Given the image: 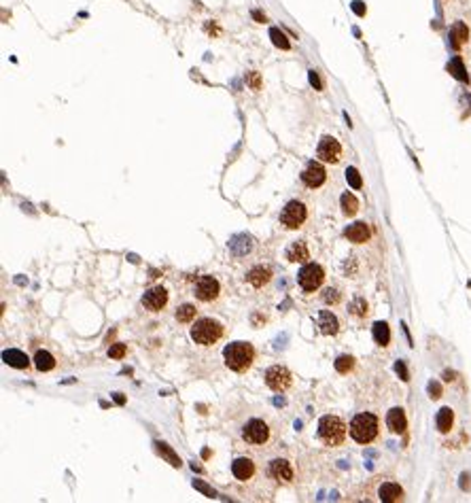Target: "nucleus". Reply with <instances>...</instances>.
<instances>
[{"label": "nucleus", "mask_w": 471, "mask_h": 503, "mask_svg": "<svg viewBox=\"0 0 471 503\" xmlns=\"http://www.w3.org/2000/svg\"><path fill=\"white\" fill-rule=\"evenodd\" d=\"M350 314H354V317H365L367 314V302L363 298H354L350 302Z\"/></svg>", "instance_id": "nucleus-34"}, {"label": "nucleus", "mask_w": 471, "mask_h": 503, "mask_svg": "<svg viewBox=\"0 0 471 503\" xmlns=\"http://www.w3.org/2000/svg\"><path fill=\"white\" fill-rule=\"evenodd\" d=\"M448 70L452 73V77L454 79H458V81H463V83H467L469 81V77H467V70H465V66H463V60L460 58H454L448 64Z\"/></svg>", "instance_id": "nucleus-29"}, {"label": "nucleus", "mask_w": 471, "mask_h": 503, "mask_svg": "<svg viewBox=\"0 0 471 503\" xmlns=\"http://www.w3.org/2000/svg\"><path fill=\"white\" fill-rule=\"evenodd\" d=\"M325 283V270L318 264H306L297 274V285L306 293H314L321 289V285Z\"/></svg>", "instance_id": "nucleus-10"}, {"label": "nucleus", "mask_w": 471, "mask_h": 503, "mask_svg": "<svg viewBox=\"0 0 471 503\" xmlns=\"http://www.w3.org/2000/svg\"><path fill=\"white\" fill-rule=\"evenodd\" d=\"M225 334L223 323L215 319H198L191 327V340L200 346H215Z\"/></svg>", "instance_id": "nucleus-6"}, {"label": "nucleus", "mask_w": 471, "mask_h": 503, "mask_svg": "<svg viewBox=\"0 0 471 503\" xmlns=\"http://www.w3.org/2000/svg\"><path fill=\"white\" fill-rule=\"evenodd\" d=\"M395 370H397V374H399V378H401V380H410V374H407L403 361H397L395 363Z\"/></svg>", "instance_id": "nucleus-39"}, {"label": "nucleus", "mask_w": 471, "mask_h": 503, "mask_svg": "<svg viewBox=\"0 0 471 503\" xmlns=\"http://www.w3.org/2000/svg\"><path fill=\"white\" fill-rule=\"evenodd\" d=\"M467 39H469V28H467L463 22H456V24L450 28V43H452V47H454V49H460V47H463V45L467 43Z\"/></svg>", "instance_id": "nucleus-23"}, {"label": "nucleus", "mask_w": 471, "mask_h": 503, "mask_svg": "<svg viewBox=\"0 0 471 503\" xmlns=\"http://www.w3.org/2000/svg\"><path fill=\"white\" fill-rule=\"evenodd\" d=\"M426 391H429V397L431 399H439L441 397V384L437 380H431L429 387H426Z\"/></svg>", "instance_id": "nucleus-36"}, {"label": "nucleus", "mask_w": 471, "mask_h": 503, "mask_svg": "<svg viewBox=\"0 0 471 503\" xmlns=\"http://www.w3.org/2000/svg\"><path fill=\"white\" fill-rule=\"evenodd\" d=\"M240 439L253 448L255 452H268L272 448H276V429H274L265 418L259 416H251L248 420H244L242 427H240Z\"/></svg>", "instance_id": "nucleus-2"}, {"label": "nucleus", "mask_w": 471, "mask_h": 503, "mask_svg": "<svg viewBox=\"0 0 471 503\" xmlns=\"http://www.w3.org/2000/svg\"><path fill=\"white\" fill-rule=\"evenodd\" d=\"M376 499H378V501H384V503H397V501H403V499H405V492H403V488L399 486L397 482L384 480V482L378 484V488H376Z\"/></svg>", "instance_id": "nucleus-15"}, {"label": "nucleus", "mask_w": 471, "mask_h": 503, "mask_svg": "<svg viewBox=\"0 0 471 503\" xmlns=\"http://www.w3.org/2000/svg\"><path fill=\"white\" fill-rule=\"evenodd\" d=\"M3 359H5V363H7V365L17 367V370H26V367H30V359H28V355L22 353V350H17V348H9V350H5V353H3Z\"/></svg>", "instance_id": "nucleus-22"}, {"label": "nucleus", "mask_w": 471, "mask_h": 503, "mask_svg": "<svg viewBox=\"0 0 471 503\" xmlns=\"http://www.w3.org/2000/svg\"><path fill=\"white\" fill-rule=\"evenodd\" d=\"M157 446H159V450H162V452H164V454L168 456V459H170V463H172L174 467H179V465H181V461H179V459H176V456L172 454V450H168V448H166V444H157Z\"/></svg>", "instance_id": "nucleus-38"}, {"label": "nucleus", "mask_w": 471, "mask_h": 503, "mask_svg": "<svg viewBox=\"0 0 471 503\" xmlns=\"http://www.w3.org/2000/svg\"><path fill=\"white\" fill-rule=\"evenodd\" d=\"M352 11L357 13V15H365V7H363L361 0H354V3H352Z\"/></svg>", "instance_id": "nucleus-41"}, {"label": "nucleus", "mask_w": 471, "mask_h": 503, "mask_svg": "<svg viewBox=\"0 0 471 503\" xmlns=\"http://www.w3.org/2000/svg\"><path fill=\"white\" fill-rule=\"evenodd\" d=\"M435 423H437L439 433H448V431L452 429V425H454V412H452V408H441L437 412Z\"/></svg>", "instance_id": "nucleus-26"}, {"label": "nucleus", "mask_w": 471, "mask_h": 503, "mask_svg": "<svg viewBox=\"0 0 471 503\" xmlns=\"http://www.w3.org/2000/svg\"><path fill=\"white\" fill-rule=\"evenodd\" d=\"M352 367H354V357H350V355H340V357L335 359V370L340 372V374H348Z\"/></svg>", "instance_id": "nucleus-31"}, {"label": "nucleus", "mask_w": 471, "mask_h": 503, "mask_svg": "<svg viewBox=\"0 0 471 503\" xmlns=\"http://www.w3.org/2000/svg\"><path fill=\"white\" fill-rule=\"evenodd\" d=\"M265 467H268L270 478L276 482L278 486H291V484H295L297 471H295L293 461L284 459V456H276V459H270Z\"/></svg>", "instance_id": "nucleus-7"}, {"label": "nucleus", "mask_w": 471, "mask_h": 503, "mask_svg": "<svg viewBox=\"0 0 471 503\" xmlns=\"http://www.w3.org/2000/svg\"><path fill=\"white\" fill-rule=\"evenodd\" d=\"M310 83L314 85V89H323V81L318 77V70H310Z\"/></svg>", "instance_id": "nucleus-40"}, {"label": "nucleus", "mask_w": 471, "mask_h": 503, "mask_svg": "<svg viewBox=\"0 0 471 503\" xmlns=\"http://www.w3.org/2000/svg\"><path fill=\"white\" fill-rule=\"evenodd\" d=\"M263 380L268 384V389H272L274 393H284L293 384V376L284 365H272L265 370Z\"/></svg>", "instance_id": "nucleus-11"}, {"label": "nucleus", "mask_w": 471, "mask_h": 503, "mask_svg": "<svg viewBox=\"0 0 471 503\" xmlns=\"http://www.w3.org/2000/svg\"><path fill=\"white\" fill-rule=\"evenodd\" d=\"M174 317L179 323H183V325H187V323H193L195 317H198V308L193 306V304H181L179 308H176Z\"/></svg>", "instance_id": "nucleus-27"}, {"label": "nucleus", "mask_w": 471, "mask_h": 503, "mask_svg": "<svg viewBox=\"0 0 471 503\" xmlns=\"http://www.w3.org/2000/svg\"><path fill=\"white\" fill-rule=\"evenodd\" d=\"M369 236H371L369 225L367 223H363V221L352 223V225H348L344 229V238L348 242H352V244H363V242L369 240Z\"/></svg>", "instance_id": "nucleus-17"}, {"label": "nucleus", "mask_w": 471, "mask_h": 503, "mask_svg": "<svg viewBox=\"0 0 471 503\" xmlns=\"http://www.w3.org/2000/svg\"><path fill=\"white\" fill-rule=\"evenodd\" d=\"M323 302L327 304V306H335V304L342 302V291L337 289V287H327V289L323 291Z\"/></svg>", "instance_id": "nucleus-30"}, {"label": "nucleus", "mask_w": 471, "mask_h": 503, "mask_svg": "<svg viewBox=\"0 0 471 503\" xmlns=\"http://www.w3.org/2000/svg\"><path fill=\"white\" fill-rule=\"evenodd\" d=\"M287 259L291 264H308L310 259V248L304 240H295L287 246Z\"/></svg>", "instance_id": "nucleus-20"}, {"label": "nucleus", "mask_w": 471, "mask_h": 503, "mask_svg": "<svg viewBox=\"0 0 471 503\" xmlns=\"http://www.w3.org/2000/svg\"><path fill=\"white\" fill-rule=\"evenodd\" d=\"M166 304H168V291L164 287H153V289L145 291V295H142V306L149 312H162Z\"/></svg>", "instance_id": "nucleus-14"}, {"label": "nucleus", "mask_w": 471, "mask_h": 503, "mask_svg": "<svg viewBox=\"0 0 471 503\" xmlns=\"http://www.w3.org/2000/svg\"><path fill=\"white\" fill-rule=\"evenodd\" d=\"M316 323H318L321 334H325V336H335L337 331H340V321H337V317L331 310H321L318 312Z\"/></svg>", "instance_id": "nucleus-18"}, {"label": "nucleus", "mask_w": 471, "mask_h": 503, "mask_svg": "<svg viewBox=\"0 0 471 503\" xmlns=\"http://www.w3.org/2000/svg\"><path fill=\"white\" fill-rule=\"evenodd\" d=\"M272 276H274L272 268H270V266H263V264H259V266H253L251 270L246 272L244 281H246L248 285H251L253 289H263V287H268V285H270Z\"/></svg>", "instance_id": "nucleus-16"}, {"label": "nucleus", "mask_w": 471, "mask_h": 503, "mask_svg": "<svg viewBox=\"0 0 471 503\" xmlns=\"http://www.w3.org/2000/svg\"><path fill=\"white\" fill-rule=\"evenodd\" d=\"M34 367L39 372H51L56 367V357H53L49 350H37L34 355Z\"/></svg>", "instance_id": "nucleus-24"}, {"label": "nucleus", "mask_w": 471, "mask_h": 503, "mask_svg": "<svg viewBox=\"0 0 471 503\" xmlns=\"http://www.w3.org/2000/svg\"><path fill=\"white\" fill-rule=\"evenodd\" d=\"M316 157L325 164H337L342 159V145L333 136H323L316 147Z\"/></svg>", "instance_id": "nucleus-12"}, {"label": "nucleus", "mask_w": 471, "mask_h": 503, "mask_svg": "<svg viewBox=\"0 0 471 503\" xmlns=\"http://www.w3.org/2000/svg\"><path fill=\"white\" fill-rule=\"evenodd\" d=\"M308 221V206L299 200H291L280 210V223L287 229H299Z\"/></svg>", "instance_id": "nucleus-8"}, {"label": "nucleus", "mask_w": 471, "mask_h": 503, "mask_svg": "<svg viewBox=\"0 0 471 503\" xmlns=\"http://www.w3.org/2000/svg\"><path fill=\"white\" fill-rule=\"evenodd\" d=\"M325 181H327V170L321 164V159L318 161H314V159L308 161V166L301 170V183H304L306 187H310V189H318Z\"/></svg>", "instance_id": "nucleus-13"}, {"label": "nucleus", "mask_w": 471, "mask_h": 503, "mask_svg": "<svg viewBox=\"0 0 471 503\" xmlns=\"http://www.w3.org/2000/svg\"><path fill=\"white\" fill-rule=\"evenodd\" d=\"M246 81H248V85H251L255 92H257V89H261V77H259V73H251V75L246 77Z\"/></svg>", "instance_id": "nucleus-37"}, {"label": "nucleus", "mask_w": 471, "mask_h": 503, "mask_svg": "<svg viewBox=\"0 0 471 503\" xmlns=\"http://www.w3.org/2000/svg\"><path fill=\"white\" fill-rule=\"evenodd\" d=\"M346 181H348V185L352 187V189H361V187H363V178L359 174V170L352 168V166L346 170Z\"/></svg>", "instance_id": "nucleus-33"}, {"label": "nucleus", "mask_w": 471, "mask_h": 503, "mask_svg": "<svg viewBox=\"0 0 471 503\" xmlns=\"http://www.w3.org/2000/svg\"><path fill=\"white\" fill-rule=\"evenodd\" d=\"M126 344H121V342H117V344H113L111 348H109V357L111 359H121L123 355H126Z\"/></svg>", "instance_id": "nucleus-35"}, {"label": "nucleus", "mask_w": 471, "mask_h": 503, "mask_svg": "<svg viewBox=\"0 0 471 503\" xmlns=\"http://www.w3.org/2000/svg\"><path fill=\"white\" fill-rule=\"evenodd\" d=\"M255 246V240L248 236V233H238V236H234L232 240H229V250H232L234 257H244L253 250Z\"/></svg>", "instance_id": "nucleus-19"}, {"label": "nucleus", "mask_w": 471, "mask_h": 503, "mask_svg": "<svg viewBox=\"0 0 471 503\" xmlns=\"http://www.w3.org/2000/svg\"><path fill=\"white\" fill-rule=\"evenodd\" d=\"M340 204H342V212L346 214V217H354V214L359 212V200L352 193H348V191L342 193Z\"/></svg>", "instance_id": "nucleus-28"}, {"label": "nucleus", "mask_w": 471, "mask_h": 503, "mask_svg": "<svg viewBox=\"0 0 471 503\" xmlns=\"http://www.w3.org/2000/svg\"><path fill=\"white\" fill-rule=\"evenodd\" d=\"M193 295H195V300L202 302V304L217 302L219 295H221V283L217 281L215 276L202 274L198 281H195V285H193Z\"/></svg>", "instance_id": "nucleus-9"}, {"label": "nucleus", "mask_w": 471, "mask_h": 503, "mask_svg": "<svg viewBox=\"0 0 471 503\" xmlns=\"http://www.w3.org/2000/svg\"><path fill=\"white\" fill-rule=\"evenodd\" d=\"M253 17H255V20L259 22V24H263V22H265V15H261L259 11H253Z\"/></svg>", "instance_id": "nucleus-42"}, {"label": "nucleus", "mask_w": 471, "mask_h": 503, "mask_svg": "<svg viewBox=\"0 0 471 503\" xmlns=\"http://www.w3.org/2000/svg\"><path fill=\"white\" fill-rule=\"evenodd\" d=\"M255 357L257 353L251 342H232L223 350L225 365L236 374H244L246 370H251V365L255 363Z\"/></svg>", "instance_id": "nucleus-4"}, {"label": "nucleus", "mask_w": 471, "mask_h": 503, "mask_svg": "<svg viewBox=\"0 0 471 503\" xmlns=\"http://www.w3.org/2000/svg\"><path fill=\"white\" fill-rule=\"evenodd\" d=\"M386 425H388V429L393 431V433H397V435L405 433V429H407V418H405V412H403L401 408H393V410H388V414H386Z\"/></svg>", "instance_id": "nucleus-21"}, {"label": "nucleus", "mask_w": 471, "mask_h": 503, "mask_svg": "<svg viewBox=\"0 0 471 503\" xmlns=\"http://www.w3.org/2000/svg\"><path fill=\"white\" fill-rule=\"evenodd\" d=\"M270 39H272V43L276 45V47H280V49H291V43H289L287 37H284L282 30L272 28V30H270Z\"/></svg>", "instance_id": "nucleus-32"}, {"label": "nucleus", "mask_w": 471, "mask_h": 503, "mask_svg": "<svg viewBox=\"0 0 471 503\" xmlns=\"http://www.w3.org/2000/svg\"><path fill=\"white\" fill-rule=\"evenodd\" d=\"M350 431H348V427H346V423L335 414H325L321 420H318L316 437H318V442H321L323 446H327V448L342 446L346 442V435Z\"/></svg>", "instance_id": "nucleus-3"}, {"label": "nucleus", "mask_w": 471, "mask_h": 503, "mask_svg": "<svg viewBox=\"0 0 471 503\" xmlns=\"http://www.w3.org/2000/svg\"><path fill=\"white\" fill-rule=\"evenodd\" d=\"M232 475L238 486H244V495L251 499H272L276 482L270 478L268 467L257 463L253 456H238L232 463Z\"/></svg>", "instance_id": "nucleus-1"}, {"label": "nucleus", "mask_w": 471, "mask_h": 503, "mask_svg": "<svg viewBox=\"0 0 471 503\" xmlns=\"http://www.w3.org/2000/svg\"><path fill=\"white\" fill-rule=\"evenodd\" d=\"M371 334H374L376 344L388 346V342H390V327H388V323H384V321L374 323V327H371Z\"/></svg>", "instance_id": "nucleus-25"}, {"label": "nucleus", "mask_w": 471, "mask_h": 503, "mask_svg": "<svg viewBox=\"0 0 471 503\" xmlns=\"http://www.w3.org/2000/svg\"><path fill=\"white\" fill-rule=\"evenodd\" d=\"M348 431H350V437L357 444H371L376 442V437L380 433V420L371 412H361V414H357L350 420Z\"/></svg>", "instance_id": "nucleus-5"}]
</instances>
